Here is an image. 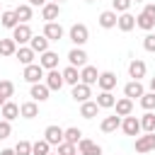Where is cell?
<instances>
[{"label":"cell","instance_id":"1","mask_svg":"<svg viewBox=\"0 0 155 155\" xmlns=\"http://www.w3.org/2000/svg\"><path fill=\"white\" fill-rule=\"evenodd\" d=\"M68 36H70V41H73L75 46H82V44H87L90 31H87V27H85V24H73V27H70V31H68Z\"/></svg>","mask_w":155,"mask_h":155},{"label":"cell","instance_id":"2","mask_svg":"<svg viewBox=\"0 0 155 155\" xmlns=\"http://www.w3.org/2000/svg\"><path fill=\"white\" fill-rule=\"evenodd\" d=\"M44 75H46V73H44V68H41L39 63H29V65H24V75H22V78H24L29 85H34V82H41Z\"/></svg>","mask_w":155,"mask_h":155},{"label":"cell","instance_id":"3","mask_svg":"<svg viewBox=\"0 0 155 155\" xmlns=\"http://www.w3.org/2000/svg\"><path fill=\"white\" fill-rule=\"evenodd\" d=\"M34 34H31V29H29V24L27 22H19L15 29H12V39L22 46V44H29V39H31Z\"/></svg>","mask_w":155,"mask_h":155},{"label":"cell","instance_id":"4","mask_svg":"<svg viewBox=\"0 0 155 155\" xmlns=\"http://www.w3.org/2000/svg\"><path fill=\"white\" fill-rule=\"evenodd\" d=\"M44 85H46L51 92H56V90H61L65 82H63V75H61V73L53 68V70H48V73L44 75Z\"/></svg>","mask_w":155,"mask_h":155},{"label":"cell","instance_id":"5","mask_svg":"<svg viewBox=\"0 0 155 155\" xmlns=\"http://www.w3.org/2000/svg\"><path fill=\"white\" fill-rule=\"evenodd\" d=\"M121 128H124V133L126 136H138L140 133V121L136 119V116H121Z\"/></svg>","mask_w":155,"mask_h":155},{"label":"cell","instance_id":"6","mask_svg":"<svg viewBox=\"0 0 155 155\" xmlns=\"http://www.w3.org/2000/svg\"><path fill=\"white\" fill-rule=\"evenodd\" d=\"M44 140H48L51 145H61V143H63V128L56 126V124L46 126V131H44Z\"/></svg>","mask_w":155,"mask_h":155},{"label":"cell","instance_id":"7","mask_svg":"<svg viewBox=\"0 0 155 155\" xmlns=\"http://www.w3.org/2000/svg\"><path fill=\"white\" fill-rule=\"evenodd\" d=\"M155 150V133H145L136 138V153H150Z\"/></svg>","mask_w":155,"mask_h":155},{"label":"cell","instance_id":"8","mask_svg":"<svg viewBox=\"0 0 155 155\" xmlns=\"http://www.w3.org/2000/svg\"><path fill=\"white\" fill-rule=\"evenodd\" d=\"M44 36H46L48 41H61V39H63V27H61L58 22H46V24H44Z\"/></svg>","mask_w":155,"mask_h":155},{"label":"cell","instance_id":"9","mask_svg":"<svg viewBox=\"0 0 155 155\" xmlns=\"http://www.w3.org/2000/svg\"><path fill=\"white\" fill-rule=\"evenodd\" d=\"M70 97L75 99V102H87L90 97H92V90H90V85H85V82H78V85H73V92H70Z\"/></svg>","mask_w":155,"mask_h":155},{"label":"cell","instance_id":"10","mask_svg":"<svg viewBox=\"0 0 155 155\" xmlns=\"http://www.w3.org/2000/svg\"><path fill=\"white\" fill-rule=\"evenodd\" d=\"M78 150H80V155H102V148L90 138H80L78 140Z\"/></svg>","mask_w":155,"mask_h":155},{"label":"cell","instance_id":"11","mask_svg":"<svg viewBox=\"0 0 155 155\" xmlns=\"http://www.w3.org/2000/svg\"><path fill=\"white\" fill-rule=\"evenodd\" d=\"M68 63L75 65V68H82V65H87V53H85L80 46H75V48H70V53H68Z\"/></svg>","mask_w":155,"mask_h":155},{"label":"cell","instance_id":"12","mask_svg":"<svg viewBox=\"0 0 155 155\" xmlns=\"http://www.w3.org/2000/svg\"><path fill=\"white\" fill-rule=\"evenodd\" d=\"M58 15H61V5H58V2H51V0H48V2L41 7V17H44L46 22H56Z\"/></svg>","mask_w":155,"mask_h":155},{"label":"cell","instance_id":"13","mask_svg":"<svg viewBox=\"0 0 155 155\" xmlns=\"http://www.w3.org/2000/svg\"><path fill=\"white\" fill-rule=\"evenodd\" d=\"M39 65H41L44 70H53V68H58V53H56V51H44L41 58H39Z\"/></svg>","mask_w":155,"mask_h":155},{"label":"cell","instance_id":"14","mask_svg":"<svg viewBox=\"0 0 155 155\" xmlns=\"http://www.w3.org/2000/svg\"><path fill=\"white\" fill-rule=\"evenodd\" d=\"M97 85H99V90H114L116 87V75L111 73V70H104V73H99V78H97Z\"/></svg>","mask_w":155,"mask_h":155},{"label":"cell","instance_id":"15","mask_svg":"<svg viewBox=\"0 0 155 155\" xmlns=\"http://www.w3.org/2000/svg\"><path fill=\"white\" fill-rule=\"evenodd\" d=\"M145 90H143V85H140V80H131V82H126L124 85V97H128V99H140V94H143Z\"/></svg>","mask_w":155,"mask_h":155},{"label":"cell","instance_id":"16","mask_svg":"<svg viewBox=\"0 0 155 155\" xmlns=\"http://www.w3.org/2000/svg\"><path fill=\"white\" fill-rule=\"evenodd\" d=\"M145 63L140 61V58H133L131 63H128V75L133 78V80H140V78H145Z\"/></svg>","mask_w":155,"mask_h":155},{"label":"cell","instance_id":"17","mask_svg":"<svg viewBox=\"0 0 155 155\" xmlns=\"http://www.w3.org/2000/svg\"><path fill=\"white\" fill-rule=\"evenodd\" d=\"M97 78H99V73H97V68L94 65H82V70H80V82H85V85H94L97 82Z\"/></svg>","mask_w":155,"mask_h":155},{"label":"cell","instance_id":"18","mask_svg":"<svg viewBox=\"0 0 155 155\" xmlns=\"http://www.w3.org/2000/svg\"><path fill=\"white\" fill-rule=\"evenodd\" d=\"M48 92H51V90H48L44 82H34L31 90H29V94H31L34 102H46V99H48Z\"/></svg>","mask_w":155,"mask_h":155},{"label":"cell","instance_id":"19","mask_svg":"<svg viewBox=\"0 0 155 155\" xmlns=\"http://www.w3.org/2000/svg\"><path fill=\"white\" fill-rule=\"evenodd\" d=\"M114 109H116V114H119V116H128V114H133V99L121 97V99H116V102H114Z\"/></svg>","mask_w":155,"mask_h":155},{"label":"cell","instance_id":"20","mask_svg":"<svg viewBox=\"0 0 155 155\" xmlns=\"http://www.w3.org/2000/svg\"><path fill=\"white\" fill-rule=\"evenodd\" d=\"M0 114H2V119H5V121H15V119L19 116V107H17L15 102H10V99H7V102L0 107Z\"/></svg>","mask_w":155,"mask_h":155},{"label":"cell","instance_id":"21","mask_svg":"<svg viewBox=\"0 0 155 155\" xmlns=\"http://www.w3.org/2000/svg\"><path fill=\"white\" fill-rule=\"evenodd\" d=\"M119 126H121V116H119V114H114V116H104L102 124H99V128H102L104 133H114Z\"/></svg>","mask_w":155,"mask_h":155},{"label":"cell","instance_id":"22","mask_svg":"<svg viewBox=\"0 0 155 155\" xmlns=\"http://www.w3.org/2000/svg\"><path fill=\"white\" fill-rule=\"evenodd\" d=\"M116 19H119V15H116L114 10H104V12L99 15V27H104V29H114V27H116Z\"/></svg>","mask_w":155,"mask_h":155},{"label":"cell","instance_id":"23","mask_svg":"<svg viewBox=\"0 0 155 155\" xmlns=\"http://www.w3.org/2000/svg\"><path fill=\"white\" fill-rule=\"evenodd\" d=\"M116 27H119L121 31H131V29L136 27V17H133L131 12H121L119 19H116Z\"/></svg>","mask_w":155,"mask_h":155},{"label":"cell","instance_id":"24","mask_svg":"<svg viewBox=\"0 0 155 155\" xmlns=\"http://www.w3.org/2000/svg\"><path fill=\"white\" fill-rule=\"evenodd\" d=\"M94 102H97V107H99V109H111V107H114V102H116V97H114L109 90H102V92L97 94V99H94Z\"/></svg>","mask_w":155,"mask_h":155},{"label":"cell","instance_id":"25","mask_svg":"<svg viewBox=\"0 0 155 155\" xmlns=\"http://www.w3.org/2000/svg\"><path fill=\"white\" fill-rule=\"evenodd\" d=\"M29 48L34 51V53H44V51H48V39L41 34V36H31L29 39Z\"/></svg>","mask_w":155,"mask_h":155},{"label":"cell","instance_id":"26","mask_svg":"<svg viewBox=\"0 0 155 155\" xmlns=\"http://www.w3.org/2000/svg\"><path fill=\"white\" fill-rule=\"evenodd\" d=\"M19 116H24V119H34V116H39V104H36L34 99L19 104Z\"/></svg>","mask_w":155,"mask_h":155},{"label":"cell","instance_id":"27","mask_svg":"<svg viewBox=\"0 0 155 155\" xmlns=\"http://www.w3.org/2000/svg\"><path fill=\"white\" fill-rule=\"evenodd\" d=\"M15 56L19 58V63H22V65H29V63H34V58H36V53H34L29 46H19Z\"/></svg>","mask_w":155,"mask_h":155},{"label":"cell","instance_id":"28","mask_svg":"<svg viewBox=\"0 0 155 155\" xmlns=\"http://www.w3.org/2000/svg\"><path fill=\"white\" fill-rule=\"evenodd\" d=\"M97 111H99L97 102H90V99H87V102H82V104H80V116H82V119H94V116H97Z\"/></svg>","mask_w":155,"mask_h":155},{"label":"cell","instance_id":"29","mask_svg":"<svg viewBox=\"0 0 155 155\" xmlns=\"http://www.w3.org/2000/svg\"><path fill=\"white\" fill-rule=\"evenodd\" d=\"M138 121H140V131H145V133H155V114H153V111H145Z\"/></svg>","mask_w":155,"mask_h":155},{"label":"cell","instance_id":"30","mask_svg":"<svg viewBox=\"0 0 155 155\" xmlns=\"http://www.w3.org/2000/svg\"><path fill=\"white\" fill-rule=\"evenodd\" d=\"M17 53V41L10 39H0V56H15Z\"/></svg>","mask_w":155,"mask_h":155},{"label":"cell","instance_id":"31","mask_svg":"<svg viewBox=\"0 0 155 155\" xmlns=\"http://www.w3.org/2000/svg\"><path fill=\"white\" fill-rule=\"evenodd\" d=\"M0 24H2V27H7V29H15V27L19 24V19H17L15 10H5V12H2V17H0Z\"/></svg>","mask_w":155,"mask_h":155},{"label":"cell","instance_id":"32","mask_svg":"<svg viewBox=\"0 0 155 155\" xmlns=\"http://www.w3.org/2000/svg\"><path fill=\"white\" fill-rule=\"evenodd\" d=\"M61 75H63V82H68V85H78V82H80V73H78L75 65H68Z\"/></svg>","mask_w":155,"mask_h":155},{"label":"cell","instance_id":"33","mask_svg":"<svg viewBox=\"0 0 155 155\" xmlns=\"http://www.w3.org/2000/svg\"><path fill=\"white\" fill-rule=\"evenodd\" d=\"M82 138V131L80 128H75V126H70V128H65L63 131V140L65 143H73V145H78V140Z\"/></svg>","mask_w":155,"mask_h":155},{"label":"cell","instance_id":"34","mask_svg":"<svg viewBox=\"0 0 155 155\" xmlns=\"http://www.w3.org/2000/svg\"><path fill=\"white\" fill-rule=\"evenodd\" d=\"M51 153V143L48 140H36V143H31V155H48Z\"/></svg>","mask_w":155,"mask_h":155},{"label":"cell","instance_id":"35","mask_svg":"<svg viewBox=\"0 0 155 155\" xmlns=\"http://www.w3.org/2000/svg\"><path fill=\"white\" fill-rule=\"evenodd\" d=\"M15 15H17L19 22H29V19H31V5H29V2H27V5H17V7H15Z\"/></svg>","mask_w":155,"mask_h":155},{"label":"cell","instance_id":"36","mask_svg":"<svg viewBox=\"0 0 155 155\" xmlns=\"http://www.w3.org/2000/svg\"><path fill=\"white\" fill-rule=\"evenodd\" d=\"M136 27H140V29H145V31H153V29H155V19H150L148 15L140 12V15L136 17Z\"/></svg>","mask_w":155,"mask_h":155},{"label":"cell","instance_id":"37","mask_svg":"<svg viewBox=\"0 0 155 155\" xmlns=\"http://www.w3.org/2000/svg\"><path fill=\"white\" fill-rule=\"evenodd\" d=\"M140 107L145 111H153L155 109V92H143L140 94Z\"/></svg>","mask_w":155,"mask_h":155},{"label":"cell","instance_id":"38","mask_svg":"<svg viewBox=\"0 0 155 155\" xmlns=\"http://www.w3.org/2000/svg\"><path fill=\"white\" fill-rule=\"evenodd\" d=\"M0 94H2L5 99H10V97L15 94V85H12L10 80H0Z\"/></svg>","mask_w":155,"mask_h":155},{"label":"cell","instance_id":"39","mask_svg":"<svg viewBox=\"0 0 155 155\" xmlns=\"http://www.w3.org/2000/svg\"><path fill=\"white\" fill-rule=\"evenodd\" d=\"M15 155H31V143L29 140H19L15 145Z\"/></svg>","mask_w":155,"mask_h":155},{"label":"cell","instance_id":"40","mask_svg":"<svg viewBox=\"0 0 155 155\" xmlns=\"http://www.w3.org/2000/svg\"><path fill=\"white\" fill-rule=\"evenodd\" d=\"M111 5H114V12H128L131 0H111Z\"/></svg>","mask_w":155,"mask_h":155},{"label":"cell","instance_id":"41","mask_svg":"<svg viewBox=\"0 0 155 155\" xmlns=\"http://www.w3.org/2000/svg\"><path fill=\"white\" fill-rule=\"evenodd\" d=\"M143 48L150 51V53H155V34H145L143 36Z\"/></svg>","mask_w":155,"mask_h":155},{"label":"cell","instance_id":"42","mask_svg":"<svg viewBox=\"0 0 155 155\" xmlns=\"http://www.w3.org/2000/svg\"><path fill=\"white\" fill-rule=\"evenodd\" d=\"M73 153H78L73 143H65V140H63V143L58 145V155H73Z\"/></svg>","mask_w":155,"mask_h":155},{"label":"cell","instance_id":"43","mask_svg":"<svg viewBox=\"0 0 155 155\" xmlns=\"http://www.w3.org/2000/svg\"><path fill=\"white\" fill-rule=\"evenodd\" d=\"M10 133H12V126H10V121H0V140H5V138H10Z\"/></svg>","mask_w":155,"mask_h":155},{"label":"cell","instance_id":"44","mask_svg":"<svg viewBox=\"0 0 155 155\" xmlns=\"http://www.w3.org/2000/svg\"><path fill=\"white\" fill-rule=\"evenodd\" d=\"M143 15H148L150 19H155V2H148V5L143 7Z\"/></svg>","mask_w":155,"mask_h":155},{"label":"cell","instance_id":"45","mask_svg":"<svg viewBox=\"0 0 155 155\" xmlns=\"http://www.w3.org/2000/svg\"><path fill=\"white\" fill-rule=\"evenodd\" d=\"M46 2H48V0H29V5H31V7H44Z\"/></svg>","mask_w":155,"mask_h":155},{"label":"cell","instance_id":"46","mask_svg":"<svg viewBox=\"0 0 155 155\" xmlns=\"http://www.w3.org/2000/svg\"><path fill=\"white\" fill-rule=\"evenodd\" d=\"M0 155H15V148L10 150V148H5V150H0Z\"/></svg>","mask_w":155,"mask_h":155},{"label":"cell","instance_id":"47","mask_svg":"<svg viewBox=\"0 0 155 155\" xmlns=\"http://www.w3.org/2000/svg\"><path fill=\"white\" fill-rule=\"evenodd\" d=\"M150 92H155V78L150 80Z\"/></svg>","mask_w":155,"mask_h":155},{"label":"cell","instance_id":"48","mask_svg":"<svg viewBox=\"0 0 155 155\" xmlns=\"http://www.w3.org/2000/svg\"><path fill=\"white\" fill-rule=\"evenodd\" d=\"M5 102H7V99H5V97H2V94H0V107H2V104H5Z\"/></svg>","mask_w":155,"mask_h":155},{"label":"cell","instance_id":"49","mask_svg":"<svg viewBox=\"0 0 155 155\" xmlns=\"http://www.w3.org/2000/svg\"><path fill=\"white\" fill-rule=\"evenodd\" d=\"M131 2H145V0H131Z\"/></svg>","mask_w":155,"mask_h":155},{"label":"cell","instance_id":"50","mask_svg":"<svg viewBox=\"0 0 155 155\" xmlns=\"http://www.w3.org/2000/svg\"><path fill=\"white\" fill-rule=\"evenodd\" d=\"M85 2H94V0H85Z\"/></svg>","mask_w":155,"mask_h":155},{"label":"cell","instance_id":"51","mask_svg":"<svg viewBox=\"0 0 155 155\" xmlns=\"http://www.w3.org/2000/svg\"><path fill=\"white\" fill-rule=\"evenodd\" d=\"M48 155H58V153H48Z\"/></svg>","mask_w":155,"mask_h":155},{"label":"cell","instance_id":"52","mask_svg":"<svg viewBox=\"0 0 155 155\" xmlns=\"http://www.w3.org/2000/svg\"><path fill=\"white\" fill-rule=\"evenodd\" d=\"M51 2H58V0H51Z\"/></svg>","mask_w":155,"mask_h":155},{"label":"cell","instance_id":"53","mask_svg":"<svg viewBox=\"0 0 155 155\" xmlns=\"http://www.w3.org/2000/svg\"><path fill=\"white\" fill-rule=\"evenodd\" d=\"M73 155H78V153H73Z\"/></svg>","mask_w":155,"mask_h":155}]
</instances>
